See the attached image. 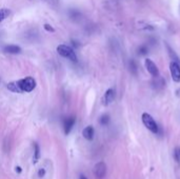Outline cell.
Segmentation results:
<instances>
[{"label": "cell", "instance_id": "cell-13", "mask_svg": "<svg viewBox=\"0 0 180 179\" xmlns=\"http://www.w3.org/2000/svg\"><path fill=\"white\" fill-rule=\"evenodd\" d=\"M155 79H154V82H153V85H156V89H161V88H163V85H164V81H163L162 78H160L159 76L158 77H154Z\"/></svg>", "mask_w": 180, "mask_h": 179}, {"label": "cell", "instance_id": "cell-7", "mask_svg": "<svg viewBox=\"0 0 180 179\" xmlns=\"http://www.w3.org/2000/svg\"><path fill=\"white\" fill-rule=\"evenodd\" d=\"M115 99V91L113 89H108L104 93L102 97V104L103 106H108L110 103H112Z\"/></svg>", "mask_w": 180, "mask_h": 179}, {"label": "cell", "instance_id": "cell-15", "mask_svg": "<svg viewBox=\"0 0 180 179\" xmlns=\"http://www.w3.org/2000/svg\"><path fill=\"white\" fill-rule=\"evenodd\" d=\"M130 71H131V73L135 76L137 75V72H138L137 64H136V62H135V60H133V59L130 61Z\"/></svg>", "mask_w": 180, "mask_h": 179}, {"label": "cell", "instance_id": "cell-14", "mask_svg": "<svg viewBox=\"0 0 180 179\" xmlns=\"http://www.w3.org/2000/svg\"><path fill=\"white\" fill-rule=\"evenodd\" d=\"M11 14V11L9 9H0V23L4 20Z\"/></svg>", "mask_w": 180, "mask_h": 179}, {"label": "cell", "instance_id": "cell-8", "mask_svg": "<svg viewBox=\"0 0 180 179\" xmlns=\"http://www.w3.org/2000/svg\"><path fill=\"white\" fill-rule=\"evenodd\" d=\"M75 122H76V118L75 117H68V118L64 120V122H63V129H64V134L68 135L71 133V131H72L73 126L75 125Z\"/></svg>", "mask_w": 180, "mask_h": 179}, {"label": "cell", "instance_id": "cell-2", "mask_svg": "<svg viewBox=\"0 0 180 179\" xmlns=\"http://www.w3.org/2000/svg\"><path fill=\"white\" fill-rule=\"evenodd\" d=\"M141 119H142V122H143L144 126H145L148 130H150L154 134H158V132H159V126H158L156 121L154 120V118L150 114L143 113L141 116Z\"/></svg>", "mask_w": 180, "mask_h": 179}, {"label": "cell", "instance_id": "cell-18", "mask_svg": "<svg viewBox=\"0 0 180 179\" xmlns=\"http://www.w3.org/2000/svg\"><path fill=\"white\" fill-rule=\"evenodd\" d=\"M174 158L177 163H180V147H176L174 151Z\"/></svg>", "mask_w": 180, "mask_h": 179}, {"label": "cell", "instance_id": "cell-5", "mask_svg": "<svg viewBox=\"0 0 180 179\" xmlns=\"http://www.w3.org/2000/svg\"><path fill=\"white\" fill-rule=\"evenodd\" d=\"M170 72H171V76H172V79L175 82H180V65L179 63L172 61L170 63Z\"/></svg>", "mask_w": 180, "mask_h": 179}, {"label": "cell", "instance_id": "cell-22", "mask_svg": "<svg viewBox=\"0 0 180 179\" xmlns=\"http://www.w3.org/2000/svg\"><path fill=\"white\" fill-rule=\"evenodd\" d=\"M79 179H87V178H86V176H85V175H83V174H82V175H80Z\"/></svg>", "mask_w": 180, "mask_h": 179}, {"label": "cell", "instance_id": "cell-21", "mask_svg": "<svg viewBox=\"0 0 180 179\" xmlns=\"http://www.w3.org/2000/svg\"><path fill=\"white\" fill-rule=\"evenodd\" d=\"M16 172H17V173H21V172H22V170H21V168L20 166H16Z\"/></svg>", "mask_w": 180, "mask_h": 179}, {"label": "cell", "instance_id": "cell-19", "mask_svg": "<svg viewBox=\"0 0 180 179\" xmlns=\"http://www.w3.org/2000/svg\"><path fill=\"white\" fill-rule=\"evenodd\" d=\"M43 28H44V30L47 31V32H52V33L55 32V28H54L53 27H52L51 24H47V23H46V24H44V25H43Z\"/></svg>", "mask_w": 180, "mask_h": 179}, {"label": "cell", "instance_id": "cell-16", "mask_svg": "<svg viewBox=\"0 0 180 179\" xmlns=\"http://www.w3.org/2000/svg\"><path fill=\"white\" fill-rule=\"evenodd\" d=\"M99 122H100V125H106L108 122H110V116L106 115V114H104V115H102L100 117Z\"/></svg>", "mask_w": 180, "mask_h": 179}, {"label": "cell", "instance_id": "cell-20", "mask_svg": "<svg viewBox=\"0 0 180 179\" xmlns=\"http://www.w3.org/2000/svg\"><path fill=\"white\" fill-rule=\"evenodd\" d=\"M44 175H46V170H44V169H40V170L38 171V177L42 178Z\"/></svg>", "mask_w": 180, "mask_h": 179}, {"label": "cell", "instance_id": "cell-11", "mask_svg": "<svg viewBox=\"0 0 180 179\" xmlns=\"http://www.w3.org/2000/svg\"><path fill=\"white\" fill-rule=\"evenodd\" d=\"M167 51H169V55L171 56V58L173 59V61H175V62H177V63H180V59H179V57L177 56L176 54H175V52L173 51L172 49H171V47L169 44H167Z\"/></svg>", "mask_w": 180, "mask_h": 179}, {"label": "cell", "instance_id": "cell-4", "mask_svg": "<svg viewBox=\"0 0 180 179\" xmlns=\"http://www.w3.org/2000/svg\"><path fill=\"white\" fill-rule=\"evenodd\" d=\"M106 174V164L100 161L94 166V175L97 179H103Z\"/></svg>", "mask_w": 180, "mask_h": 179}, {"label": "cell", "instance_id": "cell-23", "mask_svg": "<svg viewBox=\"0 0 180 179\" xmlns=\"http://www.w3.org/2000/svg\"><path fill=\"white\" fill-rule=\"evenodd\" d=\"M176 93H177V96H180V89H179L178 91H177Z\"/></svg>", "mask_w": 180, "mask_h": 179}, {"label": "cell", "instance_id": "cell-3", "mask_svg": "<svg viewBox=\"0 0 180 179\" xmlns=\"http://www.w3.org/2000/svg\"><path fill=\"white\" fill-rule=\"evenodd\" d=\"M57 52H58L59 55H61L64 58H68L70 60H72L73 62H77V56H76V53L74 52V50L71 47L65 44H60L57 47Z\"/></svg>", "mask_w": 180, "mask_h": 179}, {"label": "cell", "instance_id": "cell-17", "mask_svg": "<svg viewBox=\"0 0 180 179\" xmlns=\"http://www.w3.org/2000/svg\"><path fill=\"white\" fill-rule=\"evenodd\" d=\"M149 52V49L145 47V45H141V47H139L138 49V55H140V56H144V55H146Z\"/></svg>", "mask_w": 180, "mask_h": 179}, {"label": "cell", "instance_id": "cell-9", "mask_svg": "<svg viewBox=\"0 0 180 179\" xmlns=\"http://www.w3.org/2000/svg\"><path fill=\"white\" fill-rule=\"evenodd\" d=\"M94 134H95V131H94V128L92 125H87L86 128L83 130V132H82V135H83V137L86 140H92V139H93Z\"/></svg>", "mask_w": 180, "mask_h": 179}, {"label": "cell", "instance_id": "cell-1", "mask_svg": "<svg viewBox=\"0 0 180 179\" xmlns=\"http://www.w3.org/2000/svg\"><path fill=\"white\" fill-rule=\"evenodd\" d=\"M36 88V81L32 77H25L24 79L13 81L8 84V90L13 93H30Z\"/></svg>", "mask_w": 180, "mask_h": 179}, {"label": "cell", "instance_id": "cell-6", "mask_svg": "<svg viewBox=\"0 0 180 179\" xmlns=\"http://www.w3.org/2000/svg\"><path fill=\"white\" fill-rule=\"evenodd\" d=\"M144 65H145L146 71H148L153 77H158V76H159V70H158L157 65L154 63L153 60H151V59H149V58L145 59Z\"/></svg>", "mask_w": 180, "mask_h": 179}, {"label": "cell", "instance_id": "cell-10", "mask_svg": "<svg viewBox=\"0 0 180 179\" xmlns=\"http://www.w3.org/2000/svg\"><path fill=\"white\" fill-rule=\"evenodd\" d=\"M4 52H6V53H9V54H19L21 52V49H20V47H18V45L11 44V45H8V47H4Z\"/></svg>", "mask_w": 180, "mask_h": 179}, {"label": "cell", "instance_id": "cell-12", "mask_svg": "<svg viewBox=\"0 0 180 179\" xmlns=\"http://www.w3.org/2000/svg\"><path fill=\"white\" fill-rule=\"evenodd\" d=\"M40 158V147L37 142L34 143V162H37Z\"/></svg>", "mask_w": 180, "mask_h": 179}]
</instances>
